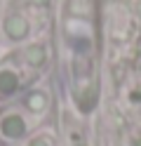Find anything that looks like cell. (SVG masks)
Listing matches in <instances>:
<instances>
[{
  "mask_svg": "<svg viewBox=\"0 0 141 146\" xmlns=\"http://www.w3.org/2000/svg\"><path fill=\"white\" fill-rule=\"evenodd\" d=\"M31 130V123L19 108H9L0 115V139L3 141H19Z\"/></svg>",
  "mask_w": 141,
  "mask_h": 146,
  "instance_id": "obj_1",
  "label": "cell"
},
{
  "mask_svg": "<svg viewBox=\"0 0 141 146\" xmlns=\"http://www.w3.org/2000/svg\"><path fill=\"white\" fill-rule=\"evenodd\" d=\"M47 59H50V52H47V45H42V42H33L28 47H24V52H21V61L33 71L45 68Z\"/></svg>",
  "mask_w": 141,
  "mask_h": 146,
  "instance_id": "obj_5",
  "label": "cell"
},
{
  "mask_svg": "<svg viewBox=\"0 0 141 146\" xmlns=\"http://www.w3.org/2000/svg\"><path fill=\"white\" fill-rule=\"evenodd\" d=\"M127 102L132 106H141V87L139 85H134V87L127 90Z\"/></svg>",
  "mask_w": 141,
  "mask_h": 146,
  "instance_id": "obj_7",
  "label": "cell"
},
{
  "mask_svg": "<svg viewBox=\"0 0 141 146\" xmlns=\"http://www.w3.org/2000/svg\"><path fill=\"white\" fill-rule=\"evenodd\" d=\"M26 146H54V137L47 134V132L35 134V137H31V139L26 141Z\"/></svg>",
  "mask_w": 141,
  "mask_h": 146,
  "instance_id": "obj_6",
  "label": "cell"
},
{
  "mask_svg": "<svg viewBox=\"0 0 141 146\" xmlns=\"http://www.w3.org/2000/svg\"><path fill=\"white\" fill-rule=\"evenodd\" d=\"M50 104H52V99H50V92L47 90H31L26 97H24V111L26 113H31V115H45L47 111H50Z\"/></svg>",
  "mask_w": 141,
  "mask_h": 146,
  "instance_id": "obj_4",
  "label": "cell"
},
{
  "mask_svg": "<svg viewBox=\"0 0 141 146\" xmlns=\"http://www.w3.org/2000/svg\"><path fill=\"white\" fill-rule=\"evenodd\" d=\"M31 3L35 7H47V5H50V0H31Z\"/></svg>",
  "mask_w": 141,
  "mask_h": 146,
  "instance_id": "obj_8",
  "label": "cell"
},
{
  "mask_svg": "<svg viewBox=\"0 0 141 146\" xmlns=\"http://www.w3.org/2000/svg\"><path fill=\"white\" fill-rule=\"evenodd\" d=\"M3 31H5V35H7L12 42L26 40V38H28V33H31V21H28L21 12H12V14H7V17H5V21H3Z\"/></svg>",
  "mask_w": 141,
  "mask_h": 146,
  "instance_id": "obj_2",
  "label": "cell"
},
{
  "mask_svg": "<svg viewBox=\"0 0 141 146\" xmlns=\"http://www.w3.org/2000/svg\"><path fill=\"white\" fill-rule=\"evenodd\" d=\"M21 83H24L21 71H19L14 64H3V66H0V99L12 97L14 92H19Z\"/></svg>",
  "mask_w": 141,
  "mask_h": 146,
  "instance_id": "obj_3",
  "label": "cell"
}]
</instances>
